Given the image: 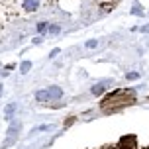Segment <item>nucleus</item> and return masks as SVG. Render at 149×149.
Returning <instances> with one entry per match:
<instances>
[{
  "label": "nucleus",
  "mask_w": 149,
  "mask_h": 149,
  "mask_svg": "<svg viewBox=\"0 0 149 149\" xmlns=\"http://www.w3.org/2000/svg\"><path fill=\"white\" fill-rule=\"evenodd\" d=\"M110 84H114V81H112V79H106V81H102V82H96V84H92L90 94H92V96H102Z\"/></svg>",
  "instance_id": "f257e3e1"
},
{
  "label": "nucleus",
  "mask_w": 149,
  "mask_h": 149,
  "mask_svg": "<svg viewBox=\"0 0 149 149\" xmlns=\"http://www.w3.org/2000/svg\"><path fill=\"white\" fill-rule=\"evenodd\" d=\"M47 92H49V104H55V102H59L61 98H63V88L57 86V84L47 86Z\"/></svg>",
  "instance_id": "f03ea898"
},
{
  "label": "nucleus",
  "mask_w": 149,
  "mask_h": 149,
  "mask_svg": "<svg viewBox=\"0 0 149 149\" xmlns=\"http://www.w3.org/2000/svg\"><path fill=\"white\" fill-rule=\"evenodd\" d=\"M16 112H18V104H16V102H8V104L4 106V118H6L8 122H14Z\"/></svg>",
  "instance_id": "7ed1b4c3"
},
{
  "label": "nucleus",
  "mask_w": 149,
  "mask_h": 149,
  "mask_svg": "<svg viewBox=\"0 0 149 149\" xmlns=\"http://www.w3.org/2000/svg\"><path fill=\"white\" fill-rule=\"evenodd\" d=\"M20 130H22V122H18V120H14V122H10V126H8V137H18L20 135Z\"/></svg>",
  "instance_id": "20e7f679"
},
{
  "label": "nucleus",
  "mask_w": 149,
  "mask_h": 149,
  "mask_svg": "<svg viewBox=\"0 0 149 149\" xmlns=\"http://www.w3.org/2000/svg\"><path fill=\"white\" fill-rule=\"evenodd\" d=\"M36 100L39 102V104H49V92H47V88H43V90H37L36 94Z\"/></svg>",
  "instance_id": "39448f33"
},
{
  "label": "nucleus",
  "mask_w": 149,
  "mask_h": 149,
  "mask_svg": "<svg viewBox=\"0 0 149 149\" xmlns=\"http://www.w3.org/2000/svg\"><path fill=\"white\" fill-rule=\"evenodd\" d=\"M39 8V0H24V10L26 12H36Z\"/></svg>",
  "instance_id": "423d86ee"
},
{
  "label": "nucleus",
  "mask_w": 149,
  "mask_h": 149,
  "mask_svg": "<svg viewBox=\"0 0 149 149\" xmlns=\"http://www.w3.org/2000/svg\"><path fill=\"white\" fill-rule=\"evenodd\" d=\"M130 12H132L134 16H139V18H141V16H145V10H143V6L139 4V0H135V2H134V6H132V10H130Z\"/></svg>",
  "instance_id": "0eeeda50"
},
{
  "label": "nucleus",
  "mask_w": 149,
  "mask_h": 149,
  "mask_svg": "<svg viewBox=\"0 0 149 149\" xmlns=\"http://www.w3.org/2000/svg\"><path fill=\"white\" fill-rule=\"evenodd\" d=\"M49 130H53L51 124H43V126H36L33 130L30 132V137L31 135H36V134H41V132H49Z\"/></svg>",
  "instance_id": "6e6552de"
},
{
  "label": "nucleus",
  "mask_w": 149,
  "mask_h": 149,
  "mask_svg": "<svg viewBox=\"0 0 149 149\" xmlns=\"http://www.w3.org/2000/svg\"><path fill=\"white\" fill-rule=\"evenodd\" d=\"M47 33H49V36H59V33H61V26H59V24H49Z\"/></svg>",
  "instance_id": "1a4fd4ad"
},
{
  "label": "nucleus",
  "mask_w": 149,
  "mask_h": 149,
  "mask_svg": "<svg viewBox=\"0 0 149 149\" xmlns=\"http://www.w3.org/2000/svg\"><path fill=\"white\" fill-rule=\"evenodd\" d=\"M30 71H31V61H22V63H20V73L28 74Z\"/></svg>",
  "instance_id": "9d476101"
},
{
  "label": "nucleus",
  "mask_w": 149,
  "mask_h": 149,
  "mask_svg": "<svg viewBox=\"0 0 149 149\" xmlns=\"http://www.w3.org/2000/svg\"><path fill=\"white\" fill-rule=\"evenodd\" d=\"M47 28H49V22H39L37 28H36V31L39 33V36H43V33H47Z\"/></svg>",
  "instance_id": "9b49d317"
},
{
  "label": "nucleus",
  "mask_w": 149,
  "mask_h": 149,
  "mask_svg": "<svg viewBox=\"0 0 149 149\" xmlns=\"http://www.w3.org/2000/svg\"><path fill=\"white\" fill-rule=\"evenodd\" d=\"M112 8H114V4H112V2H106V4H100V12H102V16H104V14H108V12H110Z\"/></svg>",
  "instance_id": "f8f14e48"
},
{
  "label": "nucleus",
  "mask_w": 149,
  "mask_h": 149,
  "mask_svg": "<svg viewBox=\"0 0 149 149\" xmlns=\"http://www.w3.org/2000/svg\"><path fill=\"white\" fill-rule=\"evenodd\" d=\"M18 141V137H6V141L2 143V149H8V147H12L14 143Z\"/></svg>",
  "instance_id": "ddd939ff"
},
{
  "label": "nucleus",
  "mask_w": 149,
  "mask_h": 149,
  "mask_svg": "<svg viewBox=\"0 0 149 149\" xmlns=\"http://www.w3.org/2000/svg\"><path fill=\"white\" fill-rule=\"evenodd\" d=\"M98 43H100L98 39H88V41L84 43V47H86V49H96V47H98Z\"/></svg>",
  "instance_id": "4468645a"
},
{
  "label": "nucleus",
  "mask_w": 149,
  "mask_h": 149,
  "mask_svg": "<svg viewBox=\"0 0 149 149\" xmlns=\"http://www.w3.org/2000/svg\"><path fill=\"white\" fill-rule=\"evenodd\" d=\"M139 79V73L137 71H130V73H126V81H137Z\"/></svg>",
  "instance_id": "2eb2a0df"
},
{
  "label": "nucleus",
  "mask_w": 149,
  "mask_h": 149,
  "mask_svg": "<svg viewBox=\"0 0 149 149\" xmlns=\"http://www.w3.org/2000/svg\"><path fill=\"white\" fill-rule=\"evenodd\" d=\"M59 53H61V49H59V47H55V49H51V51H49V59H55V57H57Z\"/></svg>",
  "instance_id": "dca6fc26"
},
{
  "label": "nucleus",
  "mask_w": 149,
  "mask_h": 149,
  "mask_svg": "<svg viewBox=\"0 0 149 149\" xmlns=\"http://www.w3.org/2000/svg\"><path fill=\"white\" fill-rule=\"evenodd\" d=\"M31 43H33V45H41V43H43V37H41V36L33 37V39H31Z\"/></svg>",
  "instance_id": "f3484780"
},
{
  "label": "nucleus",
  "mask_w": 149,
  "mask_h": 149,
  "mask_svg": "<svg viewBox=\"0 0 149 149\" xmlns=\"http://www.w3.org/2000/svg\"><path fill=\"white\" fill-rule=\"evenodd\" d=\"M73 124H74V116H71V118H67V120H65V127L73 126Z\"/></svg>",
  "instance_id": "a211bd4d"
},
{
  "label": "nucleus",
  "mask_w": 149,
  "mask_h": 149,
  "mask_svg": "<svg viewBox=\"0 0 149 149\" xmlns=\"http://www.w3.org/2000/svg\"><path fill=\"white\" fill-rule=\"evenodd\" d=\"M139 31H143V33H149V24H145V26H141V28H139Z\"/></svg>",
  "instance_id": "6ab92c4d"
},
{
  "label": "nucleus",
  "mask_w": 149,
  "mask_h": 149,
  "mask_svg": "<svg viewBox=\"0 0 149 149\" xmlns=\"http://www.w3.org/2000/svg\"><path fill=\"white\" fill-rule=\"evenodd\" d=\"M145 14H149V10H147V12H145Z\"/></svg>",
  "instance_id": "aec40b11"
}]
</instances>
